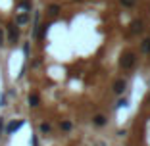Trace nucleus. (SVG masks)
<instances>
[{
	"label": "nucleus",
	"instance_id": "1",
	"mask_svg": "<svg viewBox=\"0 0 150 146\" xmlns=\"http://www.w3.org/2000/svg\"><path fill=\"white\" fill-rule=\"evenodd\" d=\"M127 146H150V96L144 102L142 117L139 121V125L135 127L133 135L129 137Z\"/></svg>",
	"mask_w": 150,
	"mask_h": 146
}]
</instances>
